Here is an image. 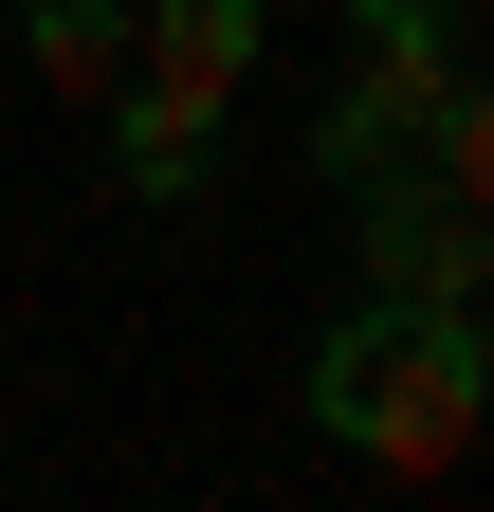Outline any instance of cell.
<instances>
[{
  "mask_svg": "<svg viewBox=\"0 0 494 512\" xmlns=\"http://www.w3.org/2000/svg\"><path fill=\"white\" fill-rule=\"evenodd\" d=\"M348 55H366V92L330 110V183H366L421 110L458 92V19H440V0H348Z\"/></svg>",
  "mask_w": 494,
  "mask_h": 512,
  "instance_id": "3",
  "label": "cell"
},
{
  "mask_svg": "<svg viewBox=\"0 0 494 512\" xmlns=\"http://www.w3.org/2000/svg\"><path fill=\"white\" fill-rule=\"evenodd\" d=\"M19 37H37V74L74 92V110L129 74V0H19Z\"/></svg>",
  "mask_w": 494,
  "mask_h": 512,
  "instance_id": "5",
  "label": "cell"
},
{
  "mask_svg": "<svg viewBox=\"0 0 494 512\" xmlns=\"http://www.w3.org/2000/svg\"><path fill=\"white\" fill-rule=\"evenodd\" d=\"M312 421L348 439V458H385V476H458L476 458V311L366 293L348 330L312 348Z\"/></svg>",
  "mask_w": 494,
  "mask_h": 512,
  "instance_id": "1",
  "label": "cell"
},
{
  "mask_svg": "<svg viewBox=\"0 0 494 512\" xmlns=\"http://www.w3.org/2000/svg\"><path fill=\"white\" fill-rule=\"evenodd\" d=\"M257 37H275V0H147V55L110 74V147H129L147 202H183V183H202V128L238 110Z\"/></svg>",
  "mask_w": 494,
  "mask_h": 512,
  "instance_id": "2",
  "label": "cell"
},
{
  "mask_svg": "<svg viewBox=\"0 0 494 512\" xmlns=\"http://www.w3.org/2000/svg\"><path fill=\"white\" fill-rule=\"evenodd\" d=\"M366 293H403V311H476V202H458V183L366 202Z\"/></svg>",
  "mask_w": 494,
  "mask_h": 512,
  "instance_id": "4",
  "label": "cell"
}]
</instances>
